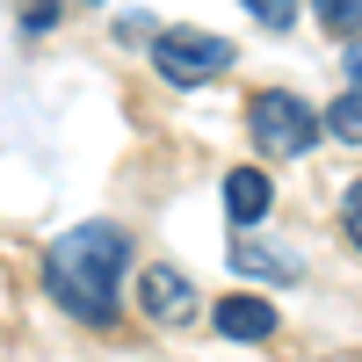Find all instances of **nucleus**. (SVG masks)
I'll return each mask as SVG.
<instances>
[{"mask_svg": "<svg viewBox=\"0 0 362 362\" xmlns=\"http://www.w3.org/2000/svg\"><path fill=\"white\" fill-rule=\"evenodd\" d=\"M232 37H218V29H160L153 37V73L167 87H203V80H218L232 73Z\"/></svg>", "mask_w": 362, "mask_h": 362, "instance_id": "3", "label": "nucleus"}, {"mask_svg": "<svg viewBox=\"0 0 362 362\" xmlns=\"http://www.w3.org/2000/svg\"><path fill=\"white\" fill-rule=\"evenodd\" d=\"M326 138H341V145H362V87H348L341 102H326Z\"/></svg>", "mask_w": 362, "mask_h": 362, "instance_id": "8", "label": "nucleus"}, {"mask_svg": "<svg viewBox=\"0 0 362 362\" xmlns=\"http://www.w3.org/2000/svg\"><path fill=\"white\" fill-rule=\"evenodd\" d=\"M138 305H145V319H153V326H189V319L203 312V290L181 276L174 261H145V276H138Z\"/></svg>", "mask_w": 362, "mask_h": 362, "instance_id": "4", "label": "nucleus"}, {"mask_svg": "<svg viewBox=\"0 0 362 362\" xmlns=\"http://www.w3.org/2000/svg\"><path fill=\"white\" fill-rule=\"evenodd\" d=\"M319 29H334V37H362V0H312Z\"/></svg>", "mask_w": 362, "mask_h": 362, "instance_id": "9", "label": "nucleus"}, {"mask_svg": "<svg viewBox=\"0 0 362 362\" xmlns=\"http://www.w3.org/2000/svg\"><path fill=\"white\" fill-rule=\"evenodd\" d=\"M341 232H348V247L362 254V181L348 189V203H341Z\"/></svg>", "mask_w": 362, "mask_h": 362, "instance_id": "11", "label": "nucleus"}, {"mask_svg": "<svg viewBox=\"0 0 362 362\" xmlns=\"http://www.w3.org/2000/svg\"><path fill=\"white\" fill-rule=\"evenodd\" d=\"M210 326H218V341L261 348V341H276V305H268V297H218V305H210Z\"/></svg>", "mask_w": 362, "mask_h": 362, "instance_id": "5", "label": "nucleus"}, {"mask_svg": "<svg viewBox=\"0 0 362 362\" xmlns=\"http://www.w3.org/2000/svg\"><path fill=\"white\" fill-rule=\"evenodd\" d=\"M268 210H276V181H268L261 167H232V174H225V218H232L239 232H254Z\"/></svg>", "mask_w": 362, "mask_h": 362, "instance_id": "6", "label": "nucleus"}, {"mask_svg": "<svg viewBox=\"0 0 362 362\" xmlns=\"http://www.w3.org/2000/svg\"><path fill=\"white\" fill-rule=\"evenodd\" d=\"M341 73H348V87H362V37H348V51H341Z\"/></svg>", "mask_w": 362, "mask_h": 362, "instance_id": "13", "label": "nucleus"}, {"mask_svg": "<svg viewBox=\"0 0 362 362\" xmlns=\"http://www.w3.org/2000/svg\"><path fill=\"white\" fill-rule=\"evenodd\" d=\"M124 268H131V232L124 225H73V232H58L51 239V254H44V290H51V305L80 319V326H95V334H109L116 319H124Z\"/></svg>", "mask_w": 362, "mask_h": 362, "instance_id": "1", "label": "nucleus"}, {"mask_svg": "<svg viewBox=\"0 0 362 362\" xmlns=\"http://www.w3.org/2000/svg\"><path fill=\"white\" fill-rule=\"evenodd\" d=\"M232 268L239 276H261V283H297L305 276V261H297L290 247H268V239H254V232L232 239Z\"/></svg>", "mask_w": 362, "mask_h": 362, "instance_id": "7", "label": "nucleus"}, {"mask_svg": "<svg viewBox=\"0 0 362 362\" xmlns=\"http://www.w3.org/2000/svg\"><path fill=\"white\" fill-rule=\"evenodd\" d=\"M58 22V0H22V37L29 29H51Z\"/></svg>", "mask_w": 362, "mask_h": 362, "instance_id": "12", "label": "nucleus"}, {"mask_svg": "<svg viewBox=\"0 0 362 362\" xmlns=\"http://www.w3.org/2000/svg\"><path fill=\"white\" fill-rule=\"evenodd\" d=\"M247 131L261 145V160H305L319 131H326V109H312L305 95H290V87H261L247 102Z\"/></svg>", "mask_w": 362, "mask_h": 362, "instance_id": "2", "label": "nucleus"}, {"mask_svg": "<svg viewBox=\"0 0 362 362\" xmlns=\"http://www.w3.org/2000/svg\"><path fill=\"white\" fill-rule=\"evenodd\" d=\"M239 8H247L261 29H290L297 22V8H305V0H239Z\"/></svg>", "mask_w": 362, "mask_h": 362, "instance_id": "10", "label": "nucleus"}]
</instances>
